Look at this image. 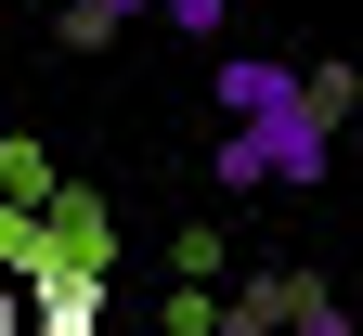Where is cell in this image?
<instances>
[{
    "label": "cell",
    "instance_id": "cell-7",
    "mask_svg": "<svg viewBox=\"0 0 363 336\" xmlns=\"http://www.w3.org/2000/svg\"><path fill=\"white\" fill-rule=\"evenodd\" d=\"M286 336H363V311H350V298H325V284H298V311H286Z\"/></svg>",
    "mask_w": 363,
    "mask_h": 336
},
{
    "label": "cell",
    "instance_id": "cell-3",
    "mask_svg": "<svg viewBox=\"0 0 363 336\" xmlns=\"http://www.w3.org/2000/svg\"><path fill=\"white\" fill-rule=\"evenodd\" d=\"M286 104H298V65H272V52H220V129L286 117Z\"/></svg>",
    "mask_w": 363,
    "mask_h": 336
},
{
    "label": "cell",
    "instance_id": "cell-2",
    "mask_svg": "<svg viewBox=\"0 0 363 336\" xmlns=\"http://www.w3.org/2000/svg\"><path fill=\"white\" fill-rule=\"evenodd\" d=\"M26 323H39V336H104V272H91V259L65 246L52 272L26 284Z\"/></svg>",
    "mask_w": 363,
    "mask_h": 336
},
{
    "label": "cell",
    "instance_id": "cell-11",
    "mask_svg": "<svg viewBox=\"0 0 363 336\" xmlns=\"http://www.w3.org/2000/svg\"><path fill=\"white\" fill-rule=\"evenodd\" d=\"M350 311H363V298H350Z\"/></svg>",
    "mask_w": 363,
    "mask_h": 336
},
{
    "label": "cell",
    "instance_id": "cell-1",
    "mask_svg": "<svg viewBox=\"0 0 363 336\" xmlns=\"http://www.w3.org/2000/svg\"><path fill=\"white\" fill-rule=\"evenodd\" d=\"M325 142H337V117L311 104V78H298L286 117L220 129V195H325Z\"/></svg>",
    "mask_w": 363,
    "mask_h": 336
},
{
    "label": "cell",
    "instance_id": "cell-9",
    "mask_svg": "<svg viewBox=\"0 0 363 336\" xmlns=\"http://www.w3.org/2000/svg\"><path fill=\"white\" fill-rule=\"evenodd\" d=\"M13 323H26V284H13V272H0V336H13Z\"/></svg>",
    "mask_w": 363,
    "mask_h": 336
},
{
    "label": "cell",
    "instance_id": "cell-5",
    "mask_svg": "<svg viewBox=\"0 0 363 336\" xmlns=\"http://www.w3.org/2000/svg\"><path fill=\"white\" fill-rule=\"evenodd\" d=\"M130 13H117V0H65V13H52V39H65V52H104V39H117Z\"/></svg>",
    "mask_w": 363,
    "mask_h": 336
},
{
    "label": "cell",
    "instance_id": "cell-10",
    "mask_svg": "<svg viewBox=\"0 0 363 336\" xmlns=\"http://www.w3.org/2000/svg\"><path fill=\"white\" fill-rule=\"evenodd\" d=\"M117 13H156V0H117Z\"/></svg>",
    "mask_w": 363,
    "mask_h": 336
},
{
    "label": "cell",
    "instance_id": "cell-6",
    "mask_svg": "<svg viewBox=\"0 0 363 336\" xmlns=\"http://www.w3.org/2000/svg\"><path fill=\"white\" fill-rule=\"evenodd\" d=\"M52 259H65V246H52V233H39V220H0V272H13V284H39Z\"/></svg>",
    "mask_w": 363,
    "mask_h": 336
},
{
    "label": "cell",
    "instance_id": "cell-4",
    "mask_svg": "<svg viewBox=\"0 0 363 336\" xmlns=\"http://www.w3.org/2000/svg\"><path fill=\"white\" fill-rule=\"evenodd\" d=\"M298 284H311V272H259L247 298H220V336H286V311H298Z\"/></svg>",
    "mask_w": 363,
    "mask_h": 336
},
{
    "label": "cell",
    "instance_id": "cell-8",
    "mask_svg": "<svg viewBox=\"0 0 363 336\" xmlns=\"http://www.w3.org/2000/svg\"><path fill=\"white\" fill-rule=\"evenodd\" d=\"M169 26H195V39H220V0H156Z\"/></svg>",
    "mask_w": 363,
    "mask_h": 336
}]
</instances>
